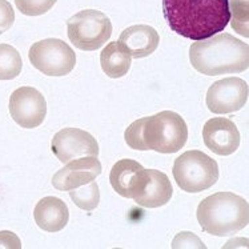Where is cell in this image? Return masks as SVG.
<instances>
[{
    "label": "cell",
    "mask_w": 249,
    "mask_h": 249,
    "mask_svg": "<svg viewBox=\"0 0 249 249\" xmlns=\"http://www.w3.org/2000/svg\"><path fill=\"white\" fill-rule=\"evenodd\" d=\"M173 178L184 192L198 194L219 180V165L201 151H187L175 160Z\"/></svg>",
    "instance_id": "cell-5"
},
{
    "label": "cell",
    "mask_w": 249,
    "mask_h": 249,
    "mask_svg": "<svg viewBox=\"0 0 249 249\" xmlns=\"http://www.w3.org/2000/svg\"><path fill=\"white\" fill-rule=\"evenodd\" d=\"M232 11V28L241 36L248 37V0H231Z\"/></svg>",
    "instance_id": "cell-20"
},
{
    "label": "cell",
    "mask_w": 249,
    "mask_h": 249,
    "mask_svg": "<svg viewBox=\"0 0 249 249\" xmlns=\"http://www.w3.org/2000/svg\"><path fill=\"white\" fill-rule=\"evenodd\" d=\"M188 139V127L178 113L163 111L142 117V142L144 151L160 153L178 152Z\"/></svg>",
    "instance_id": "cell-4"
},
{
    "label": "cell",
    "mask_w": 249,
    "mask_h": 249,
    "mask_svg": "<svg viewBox=\"0 0 249 249\" xmlns=\"http://www.w3.org/2000/svg\"><path fill=\"white\" fill-rule=\"evenodd\" d=\"M100 64L104 73L112 79L125 76L131 68V55L120 41L109 43L100 55Z\"/></svg>",
    "instance_id": "cell-17"
},
{
    "label": "cell",
    "mask_w": 249,
    "mask_h": 249,
    "mask_svg": "<svg viewBox=\"0 0 249 249\" xmlns=\"http://www.w3.org/2000/svg\"><path fill=\"white\" fill-rule=\"evenodd\" d=\"M70 197L73 204L83 211H93L97 208L100 203V191L96 181H89V183L80 185L75 189L70 191Z\"/></svg>",
    "instance_id": "cell-19"
},
{
    "label": "cell",
    "mask_w": 249,
    "mask_h": 249,
    "mask_svg": "<svg viewBox=\"0 0 249 249\" xmlns=\"http://www.w3.org/2000/svg\"><path fill=\"white\" fill-rule=\"evenodd\" d=\"M23 60L16 48L0 44V80H12L20 75Z\"/></svg>",
    "instance_id": "cell-18"
},
{
    "label": "cell",
    "mask_w": 249,
    "mask_h": 249,
    "mask_svg": "<svg viewBox=\"0 0 249 249\" xmlns=\"http://www.w3.org/2000/svg\"><path fill=\"white\" fill-rule=\"evenodd\" d=\"M119 41L129 52L131 57L142 59L152 55L156 51L160 43V36L153 27L138 24L123 31Z\"/></svg>",
    "instance_id": "cell-14"
},
{
    "label": "cell",
    "mask_w": 249,
    "mask_h": 249,
    "mask_svg": "<svg viewBox=\"0 0 249 249\" xmlns=\"http://www.w3.org/2000/svg\"><path fill=\"white\" fill-rule=\"evenodd\" d=\"M173 248H205V245L194 233L181 232L173 240Z\"/></svg>",
    "instance_id": "cell-23"
},
{
    "label": "cell",
    "mask_w": 249,
    "mask_h": 249,
    "mask_svg": "<svg viewBox=\"0 0 249 249\" xmlns=\"http://www.w3.org/2000/svg\"><path fill=\"white\" fill-rule=\"evenodd\" d=\"M248 83L240 77H227L213 83L207 92V107L224 115L240 111L248 102Z\"/></svg>",
    "instance_id": "cell-9"
},
{
    "label": "cell",
    "mask_w": 249,
    "mask_h": 249,
    "mask_svg": "<svg viewBox=\"0 0 249 249\" xmlns=\"http://www.w3.org/2000/svg\"><path fill=\"white\" fill-rule=\"evenodd\" d=\"M31 64L47 76H66L76 64V55L60 39H44L32 44L28 52Z\"/></svg>",
    "instance_id": "cell-7"
},
{
    "label": "cell",
    "mask_w": 249,
    "mask_h": 249,
    "mask_svg": "<svg viewBox=\"0 0 249 249\" xmlns=\"http://www.w3.org/2000/svg\"><path fill=\"white\" fill-rule=\"evenodd\" d=\"M15 21V11L10 1L0 0V35L10 30Z\"/></svg>",
    "instance_id": "cell-22"
},
{
    "label": "cell",
    "mask_w": 249,
    "mask_h": 249,
    "mask_svg": "<svg viewBox=\"0 0 249 249\" xmlns=\"http://www.w3.org/2000/svg\"><path fill=\"white\" fill-rule=\"evenodd\" d=\"M20 249L21 243L19 237L14 232L10 231H1L0 232V249Z\"/></svg>",
    "instance_id": "cell-24"
},
{
    "label": "cell",
    "mask_w": 249,
    "mask_h": 249,
    "mask_svg": "<svg viewBox=\"0 0 249 249\" xmlns=\"http://www.w3.org/2000/svg\"><path fill=\"white\" fill-rule=\"evenodd\" d=\"M68 39L82 51H96L112 35V23L106 14L96 10L77 12L67 21Z\"/></svg>",
    "instance_id": "cell-6"
},
{
    "label": "cell",
    "mask_w": 249,
    "mask_h": 249,
    "mask_svg": "<svg viewBox=\"0 0 249 249\" xmlns=\"http://www.w3.org/2000/svg\"><path fill=\"white\" fill-rule=\"evenodd\" d=\"M204 144L219 156H229L239 149L240 132L227 117H213L203 128Z\"/></svg>",
    "instance_id": "cell-11"
},
{
    "label": "cell",
    "mask_w": 249,
    "mask_h": 249,
    "mask_svg": "<svg viewBox=\"0 0 249 249\" xmlns=\"http://www.w3.org/2000/svg\"><path fill=\"white\" fill-rule=\"evenodd\" d=\"M148 169L135 160L123 159L117 161L109 173V183L115 192L127 198H135L142 194L147 184Z\"/></svg>",
    "instance_id": "cell-12"
},
{
    "label": "cell",
    "mask_w": 249,
    "mask_h": 249,
    "mask_svg": "<svg viewBox=\"0 0 249 249\" xmlns=\"http://www.w3.org/2000/svg\"><path fill=\"white\" fill-rule=\"evenodd\" d=\"M168 26L191 40H204L223 32L231 21L229 0H163Z\"/></svg>",
    "instance_id": "cell-1"
},
{
    "label": "cell",
    "mask_w": 249,
    "mask_h": 249,
    "mask_svg": "<svg viewBox=\"0 0 249 249\" xmlns=\"http://www.w3.org/2000/svg\"><path fill=\"white\" fill-rule=\"evenodd\" d=\"M172 194V184L167 175L156 169H148L147 184L142 194L133 200L139 207L142 208H159L171 200Z\"/></svg>",
    "instance_id": "cell-16"
},
{
    "label": "cell",
    "mask_w": 249,
    "mask_h": 249,
    "mask_svg": "<svg viewBox=\"0 0 249 249\" xmlns=\"http://www.w3.org/2000/svg\"><path fill=\"white\" fill-rule=\"evenodd\" d=\"M189 60L196 71L207 76L240 73L248 70L249 47L229 34H219L194 43Z\"/></svg>",
    "instance_id": "cell-2"
},
{
    "label": "cell",
    "mask_w": 249,
    "mask_h": 249,
    "mask_svg": "<svg viewBox=\"0 0 249 249\" xmlns=\"http://www.w3.org/2000/svg\"><path fill=\"white\" fill-rule=\"evenodd\" d=\"M34 219L37 227L46 232H59L70 220V211L61 198L48 196L36 204Z\"/></svg>",
    "instance_id": "cell-15"
},
{
    "label": "cell",
    "mask_w": 249,
    "mask_h": 249,
    "mask_svg": "<svg viewBox=\"0 0 249 249\" xmlns=\"http://www.w3.org/2000/svg\"><path fill=\"white\" fill-rule=\"evenodd\" d=\"M56 1L57 0H15V4L24 15L39 16L51 10Z\"/></svg>",
    "instance_id": "cell-21"
},
{
    "label": "cell",
    "mask_w": 249,
    "mask_h": 249,
    "mask_svg": "<svg viewBox=\"0 0 249 249\" xmlns=\"http://www.w3.org/2000/svg\"><path fill=\"white\" fill-rule=\"evenodd\" d=\"M51 149L60 163H70L75 159L99 155L96 139L79 128H64L56 133L51 142Z\"/></svg>",
    "instance_id": "cell-10"
},
{
    "label": "cell",
    "mask_w": 249,
    "mask_h": 249,
    "mask_svg": "<svg viewBox=\"0 0 249 249\" xmlns=\"http://www.w3.org/2000/svg\"><path fill=\"white\" fill-rule=\"evenodd\" d=\"M10 113L14 122L21 128L39 127L47 115L46 99L36 88L20 87L11 95Z\"/></svg>",
    "instance_id": "cell-8"
},
{
    "label": "cell",
    "mask_w": 249,
    "mask_h": 249,
    "mask_svg": "<svg viewBox=\"0 0 249 249\" xmlns=\"http://www.w3.org/2000/svg\"><path fill=\"white\" fill-rule=\"evenodd\" d=\"M197 220L207 233L232 236L248 225V201L231 192H217L198 204Z\"/></svg>",
    "instance_id": "cell-3"
},
{
    "label": "cell",
    "mask_w": 249,
    "mask_h": 249,
    "mask_svg": "<svg viewBox=\"0 0 249 249\" xmlns=\"http://www.w3.org/2000/svg\"><path fill=\"white\" fill-rule=\"evenodd\" d=\"M102 173V163L95 156L75 159L52 178V185L59 191H71L89 183Z\"/></svg>",
    "instance_id": "cell-13"
}]
</instances>
